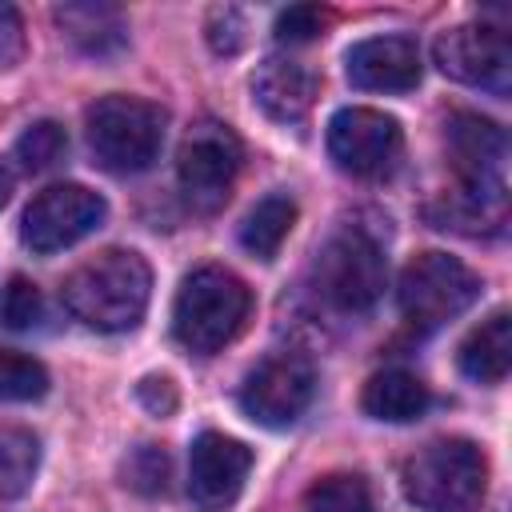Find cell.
I'll use <instances>...</instances> for the list:
<instances>
[{"mask_svg": "<svg viewBox=\"0 0 512 512\" xmlns=\"http://www.w3.org/2000/svg\"><path fill=\"white\" fill-rule=\"evenodd\" d=\"M64 308L96 332H132L152 296V268L132 248H104L84 260L60 288Z\"/></svg>", "mask_w": 512, "mask_h": 512, "instance_id": "obj_1", "label": "cell"}, {"mask_svg": "<svg viewBox=\"0 0 512 512\" xmlns=\"http://www.w3.org/2000/svg\"><path fill=\"white\" fill-rule=\"evenodd\" d=\"M400 480L420 512H476L488 492V456L464 436H440L404 460Z\"/></svg>", "mask_w": 512, "mask_h": 512, "instance_id": "obj_2", "label": "cell"}, {"mask_svg": "<svg viewBox=\"0 0 512 512\" xmlns=\"http://www.w3.org/2000/svg\"><path fill=\"white\" fill-rule=\"evenodd\" d=\"M248 312H252L248 284L220 264H204V268L188 272L176 292L172 332L188 352L212 356L244 328Z\"/></svg>", "mask_w": 512, "mask_h": 512, "instance_id": "obj_3", "label": "cell"}, {"mask_svg": "<svg viewBox=\"0 0 512 512\" xmlns=\"http://www.w3.org/2000/svg\"><path fill=\"white\" fill-rule=\"evenodd\" d=\"M168 112L140 96H104L84 112V132L96 164L116 176L152 168L164 144Z\"/></svg>", "mask_w": 512, "mask_h": 512, "instance_id": "obj_4", "label": "cell"}, {"mask_svg": "<svg viewBox=\"0 0 512 512\" xmlns=\"http://www.w3.org/2000/svg\"><path fill=\"white\" fill-rule=\"evenodd\" d=\"M384 280H388L384 248L364 224L336 228L312 260V288L336 312H352V316L368 312L380 300Z\"/></svg>", "mask_w": 512, "mask_h": 512, "instance_id": "obj_5", "label": "cell"}, {"mask_svg": "<svg viewBox=\"0 0 512 512\" xmlns=\"http://www.w3.org/2000/svg\"><path fill=\"white\" fill-rule=\"evenodd\" d=\"M480 292H484V284L464 260H456L448 252H420L404 264L396 300L412 328L432 332V328H444L448 320L464 316L480 300Z\"/></svg>", "mask_w": 512, "mask_h": 512, "instance_id": "obj_6", "label": "cell"}, {"mask_svg": "<svg viewBox=\"0 0 512 512\" xmlns=\"http://www.w3.org/2000/svg\"><path fill=\"white\" fill-rule=\"evenodd\" d=\"M240 160H244V148L228 124L220 120L192 124L176 152V180H180V196L188 200V208L200 216L220 212L232 196Z\"/></svg>", "mask_w": 512, "mask_h": 512, "instance_id": "obj_7", "label": "cell"}, {"mask_svg": "<svg viewBox=\"0 0 512 512\" xmlns=\"http://www.w3.org/2000/svg\"><path fill=\"white\" fill-rule=\"evenodd\" d=\"M316 396V368L304 352H268L240 384V408L260 428H292Z\"/></svg>", "mask_w": 512, "mask_h": 512, "instance_id": "obj_8", "label": "cell"}, {"mask_svg": "<svg viewBox=\"0 0 512 512\" xmlns=\"http://www.w3.org/2000/svg\"><path fill=\"white\" fill-rule=\"evenodd\" d=\"M328 156L356 180H384L404 156V132L388 112L340 108L328 120Z\"/></svg>", "mask_w": 512, "mask_h": 512, "instance_id": "obj_9", "label": "cell"}, {"mask_svg": "<svg viewBox=\"0 0 512 512\" xmlns=\"http://www.w3.org/2000/svg\"><path fill=\"white\" fill-rule=\"evenodd\" d=\"M108 216V204L100 192L84 188V184H52L44 188L20 220V240L24 248L52 256L64 252L72 244H80L84 236H92Z\"/></svg>", "mask_w": 512, "mask_h": 512, "instance_id": "obj_10", "label": "cell"}, {"mask_svg": "<svg viewBox=\"0 0 512 512\" xmlns=\"http://www.w3.org/2000/svg\"><path fill=\"white\" fill-rule=\"evenodd\" d=\"M432 60L448 80H460L468 88L508 96L512 84V44L500 28L488 24H456L436 36Z\"/></svg>", "mask_w": 512, "mask_h": 512, "instance_id": "obj_11", "label": "cell"}, {"mask_svg": "<svg viewBox=\"0 0 512 512\" xmlns=\"http://www.w3.org/2000/svg\"><path fill=\"white\" fill-rule=\"evenodd\" d=\"M444 144L460 176V192L504 204V156H508L504 128L480 112H452L444 124Z\"/></svg>", "mask_w": 512, "mask_h": 512, "instance_id": "obj_12", "label": "cell"}, {"mask_svg": "<svg viewBox=\"0 0 512 512\" xmlns=\"http://www.w3.org/2000/svg\"><path fill=\"white\" fill-rule=\"evenodd\" d=\"M252 472V448L224 432H200L188 452V496L200 512H224L236 504Z\"/></svg>", "mask_w": 512, "mask_h": 512, "instance_id": "obj_13", "label": "cell"}, {"mask_svg": "<svg viewBox=\"0 0 512 512\" xmlns=\"http://www.w3.org/2000/svg\"><path fill=\"white\" fill-rule=\"evenodd\" d=\"M344 76L364 92H408L420 84V48L412 36H368L344 52Z\"/></svg>", "mask_w": 512, "mask_h": 512, "instance_id": "obj_14", "label": "cell"}, {"mask_svg": "<svg viewBox=\"0 0 512 512\" xmlns=\"http://www.w3.org/2000/svg\"><path fill=\"white\" fill-rule=\"evenodd\" d=\"M320 80L292 56H268L252 72V100L276 124H300L316 104Z\"/></svg>", "mask_w": 512, "mask_h": 512, "instance_id": "obj_15", "label": "cell"}, {"mask_svg": "<svg viewBox=\"0 0 512 512\" xmlns=\"http://www.w3.org/2000/svg\"><path fill=\"white\" fill-rule=\"evenodd\" d=\"M60 36L84 56H116L128 44V24L112 4H60L52 8Z\"/></svg>", "mask_w": 512, "mask_h": 512, "instance_id": "obj_16", "label": "cell"}, {"mask_svg": "<svg viewBox=\"0 0 512 512\" xmlns=\"http://www.w3.org/2000/svg\"><path fill=\"white\" fill-rule=\"evenodd\" d=\"M456 360L472 384H500L512 368V320H508V312L496 308L488 320H480L464 336Z\"/></svg>", "mask_w": 512, "mask_h": 512, "instance_id": "obj_17", "label": "cell"}, {"mask_svg": "<svg viewBox=\"0 0 512 512\" xmlns=\"http://www.w3.org/2000/svg\"><path fill=\"white\" fill-rule=\"evenodd\" d=\"M432 404L428 396V384L404 368H384L376 372L368 384H364V396H360V408L372 416V420H384V424H408L416 416H424Z\"/></svg>", "mask_w": 512, "mask_h": 512, "instance_id": "obj_18", "label": "cell"}, {"mask_svg": "<svg viewBox=\"0 0 512 512\" xmlns=\"http://www.w3.org/2000/svg\"><path fill=\"white\" fill-rule=\"evenodd\" d=\"M296 224V200L284 192H272L264 200L252 204V212L240 220V248L256 260H272L280 252V244L288 240Z\"/></svg>", "mask_w": 512, "mask_h": 512, "instance_id": "obj_19", "label": "cell"}, {"mask_svg": "<svg viewBox=\"0 0 512 512\" xmlns=\"http://www.w3.org/2000/svg\"><path fill=\"white\" fill-rule=\"evenodd\" d=\"M40 468V440L20 424H0V500H20Z\"/></svg>", "mask_w": 512, "mask_h": 512, "instance_id": "obj_20", "label": "cell"}, {"mask_svg": "<svg viewBox=\"0 0 512 512\" xmlns=\"http://www.w3.org/2000/svg\"><path fill=\"white\" fill-rule=\"evenodd\" d=\"M304 508H308V512H376L372 488H368V480L356 476V472L320 476V480L304 492Z\"/></svg>", "mask_w": 512, "mask_h": 512, "instance_id": "obj_21", "label": "cell"}, {"mask_svg": "<svg viewBox=\"0 0 512 512\" xmlns=\"http://www.w3.org/2000/svg\"><path fill=\"white\" fill-rule=\"evenodd\" d=\"M172 476V460L160 444H136L120 460V484L132 488L136 496H164Z\"/></svg>", "mask_w": 512, "mask_h": 512, "instance_id": "obj_22", "label": "cell"}, {"mask_svg": "<svg viewBox=\"0 0 512 512\" xmlns=\"http://www.w3.org/2000/svg\"><path fill=\"white\" fill-rule=\"evenodd\" d=\"M16 160L24 172H48L52 164H60V156L68 152V136L56 120H36L16 136Z\"/></svg>", "mask_w": 512, "mask_h": 512, "instance_id": "obj_23", "label": "cell"}, {"mask_svg": "<svg viewBox=\"0 0 512 512\" xmlns=\"http://www.w3.org/2000/svg\"><path fill=\"white\" fill-rule=\"evenodd\" d=\"M48 392V372L40 360L24 356V352H8L0 348V400L12 404H28L40 400Z\"/></svg>", "mask_w": 512, "mask_h": 512, "instance_id": "obj_24", "label": "cell"}, {"mask_svg": "<svg viewBox=\"0 0 512 512\" xmlns=\"http://www.w3.org/2000/svg\"><path fill=\"white\" fill-rule=\"evenodd\" d=\"M44 312V300H40V288L28 280V276H12L0 292V324L12 328V332H28Z\"/></svg>", "mask_w": 512, "mask_h": 512, "instance_id": "obj_25", "label": "cell"}, {"mask_svg": "<svg viewBox=\"0 0 512 512\" xmlns=\"http://www.w3.org/2000/svg\"><path fill=\"white\" fill-rule=\"evenodd\" d=\"M204 32H208V44H212L216 56H236V52L248 44V20H244V12L232 8V4H216V8L208 12Z\"/></svg>", "mask_w": 512, "mask_h": 512, "instance_id": "obj_26", "label": "cell"}, {"mask_svg": "<svg viewBox=\"0 0 512 512\" xmlns=\"http://www.w3.org/2000/svg\"><path fill=\"white\" fill-rule=\"evenodd\" d=\"M324 32V12L316 4H292L276 16V40L280 44H308Z\"/></svg>", "mask_w": 512, "mask_h": 512, "instance_id": "obj_27", "label": "cell"}, {"mask_svg": "<svg viewBox=\"0 0 512 512\" xmlns=\"http://www.w3.org/2000/svg\"><path fill=\"white\" fill-rule=\"evenodd\" d=\"M136 400H140L144 412H152V416H160V420L180 408V392H176L172 376H156V372L136 384Z\"/></svg>", "mask_w": 512, "mask_h": 512, "instance_id": "obj_28", "label": "cell"}, {"mask_svg": "<svg viewBox=\"0 0 512 512\" xmlns=\"http://www.w3.org/2000/svg\"><path fill=\"white\" fill-rule=\"evenodd\" d=\"M20 56H24V24L16 8L0 4V72H8Z\"/></svg>", "mask_w": 512, "mask_h": 512, "instance_id": "obj_29", "label": "cell"}, {"mask_svg": "<svg viewBox=\"0 0 512 512\" xmlns=\"http://www.w3.org/2000/svg\"><path fill=\"white\" fill-rule=\"evenodd\" d=\"M12 188H16V176H12V168H8V160H0V208L12 200Z\"/></svg>", "mask_w": 512, "mask_h": 512, "instance_id": "obj_30", "label": "cell"}]
</instances>
